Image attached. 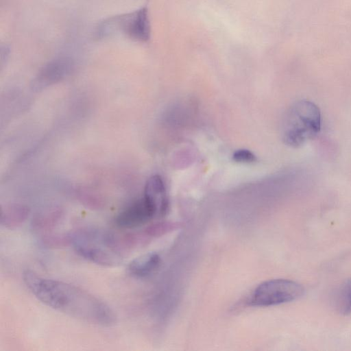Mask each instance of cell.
<instances>
[{"mask_svg": "<svg viewBox=\"0 0 351 351\" xmlns=\"http://www.w3.org/2000/svg\"><path fill=\"white\" fill-rule=\"evenodd\" d=\"M23 281L42 303L79 320L101 326L116 323L113 310L103 300L73 285L38 275L26 269Z\"/></svg>", "mask_w": 351, "mask_h": 351, "instance_id": "obj_1", "label": "cell"}, {"mask_svg": "<svg viewBox=\"0 0 351 351\" xmlns=\"http://www.w3.org/2000/svg\"><path fill=\"white\" fill-rule=\"evenodd\" d=\"M69 245L87 261L102 266L120 264L129 253L124 234L95 229H80L68 233Z\"/></svg>", "mask_w": 351, "mask_h": 351, "instance_id": "obj_2", "label": "cell"}, {"mask_svg": "<svg viewBox=\"0 0 351 351\" xmlns=\"http://www.w3.org/2000/svg\"><path fill=\"white\" fill-rule=\"evenodd\" d=\"M322 128V114L319 107L308 99L293 103L287 110L282 124L284 143L297 148L315 138Z\"/></svg>", "mask_w": 351, "mask_h": 351, "instance_id": "obj_3", "label": "cell"}, {"mask_svg": "<svg viewBox=\"0 0 351 351\" xmlns=\"http://www.w3.org/2000/svg\"><path fill=\"white\" fill-rule=\"evenodd\" d=\"M118 32L134 41L148 42L151 25L147 6L104 21L97 27L95 34L97 38H103Z\"/></svg>", "mask_w": 351, "mask_h": 351, "instance_id": "obj_4", "label": "cell"}, {"mask_svg": "<svg viewBox=\"0 0 351 351\" xmlns=\"http://www.w3.org/2000/svg\"><path fill=\"white\" fill-rule=\"evenodd\" d=\"M304 292L303 286L294 280L278 278L261 283L251 295L249 303L254 306H270L294 301Z\"/></svg>", "mask_w": 351, "mask_h": 351, "instance_id": "obj_5", "label": "cell"}, {"mask_svg": "<svg viewBox=\"0 0 351 351\" xmlns=\"http://www.w3.org/2000/svg\"><path fill=\"white\" fill-rule=\"evenodd\" d=\"M73 60L66 56L56 58L47 63L38 73L33 81L34 89H42L56 84L72 72Z\"/></svg>", "mask_w": 351, "mask_h": 351, "instance_id": "obj_6", "label": "cell"}, {"mask_svg": "<svg viewBox=\"0 0 351 351\" xmlns=\"http://www.w3.org/2000/svg\"><path fill=\"white\" fill-rule=\"evenodd\" d=\"M154 217L152 209L143 197L121 210L114 221L119 228L133 229L145 225Z\"/></svg>", "mask_w": 351, "mask_h": 351, "instance_id": "obj_7", "label": "cell"}, {"mask_svg": "<svg viewBox=\"0 0 351 351\" xmlns=\"http://www.w3.org/2000/svg\"><path fill=\"white\" fill-rule=\"evenodd\" d=\"M143 197L152 209L155 217H161L167 214L169 199L165 183L160 176H152L147 180Z\"/></svg>", "mask_w": 351, "mask_h": 351, "instance_id": "obj_8", "label": "cell"}, {"mask_svg": "<svg viewBox=\"0 0 351 351\" xmlns=\"http://www.w3.org/2000/svg\"><path fill=\"white\" fill-rule=\"evenodd\" d=\"M161 259L156 252H147L133 259L128 266V273L138 278H147L159 267Z\"/></svg>", "mask_w": 351, "mask_h": 351, "instance_id": "obj_9", "label": "cell"}, {"mask_svg": "<svg viewBox=\"0 0 351 351\" xmlns=\"http://www.w3.org/2000/svg\"><path fill=\"white\" fill-rule=\"evenodd\" d=\"M29 208L23 204H13L2 206L0 223L5 228L12 230L21 226L29 215Z\"/></svg>", "mask_w": 351, "mask_h": 351, "instance_id": "obj_10", "label": "cell"}, {"mask_svg": "<svg viewBox=\"0 0 351 351\" xmlns=\"http://www.w3.org/2000/svg\"><path fill=\"white\" fill-rule=\"evenodd\" d=\"M63 216L60 208H51L36 214L32 221V228L37 232H48L53 229Z\"/></svg>", "mask_w": 351, "mask_h": 351, "instance_id": "obj_11", "label": "cell"}, {"mask_svg": "<svg viewBox=\"0 0 351 351\" xmlns=\"http://www.w3.org/2000/svg\"><path fill=\"white\" fill-rule=\"evenodd\" d=\"M332 302L336 311L343 315L351 314V278L342 282L335 291Z\"/></svg>", "mask_w": 351, "mask_h": 351, "instance_id": "obj_12", "label": "cell"}, {"mask_svg": "<svg viewBox=\"0 0 351 351\" xmlns=\"http://www.w3.org/2000/svg\"><path fill=\"white\" fill-rule=\"evenodd\" d=\"M232 160L238 163H252L256 160V157L251 151L241 149L234 152Z\"/></svg>", "mask_w": 351, "mask_h": 351, "instance_id": "obj_13", "label": "cell"}]
</instances>
